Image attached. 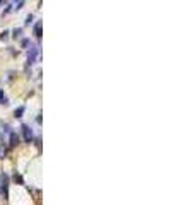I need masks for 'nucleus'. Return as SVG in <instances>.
<instances>
[{
    "mask_svg": "<svg viewBox=\"0 0 195 205\" xmlns=\"http://www.w3.org/2000/svg\"><path fill=\"white\" fill-rule=\"evenodd\" d=\"M34 36L40 40L41 38V20H38L36 22V26H34Z\"/></svg>",
    "mask_w": 195,
    "mask_h": 205,
    "instance_id": "39448f33",
    "label": "nucleus"
},
{
    "mask_svg": "<svg viewBox=\"0 0 195 205\" xmlns=\"http://www.w3.org/2000/svg\"><path fill=\"white\" fill-rule=\"evenodd\" d=\"M29 43H31V40H29V38H26V40H22L21 45H22V48H28V46H29Z\"/></svg>",
    "mask_w": 195,
    "mask_h": 205,
    "instance_id": "9b49d317",
    "label": "nucleus"
},
{
    "mask_svg": "<svg viewBox=\"0 0 195 205\" xmlns=\"http://www.w3.org/2000/svg\"><path fill=\"white\" fill-rule=\"evenodd\" d=\"M36 147H38V149H41V140H40V137L36 138Z\"/></svg>",
    "mask_w": 195,
    "mask_h": 205,
    "instance_id": "2eb2a0df",
    "label": "nucleus"
},
{
    "mask_svg": "<svg viewBox=\"0 0 195 205\" xmlns=\"http://www.w3.org/2000/svg\"><path fill=\"white\" fill-rule=\"evenodd\" d=\"M2 195L7 200L9 198V176L7 174H2Z\"/></svg>",
    "mask_w": 195,
    "mask_h": 205,
    "instance_id": "7ed1b4c3",
    "label": "nucleus"
},
{
    "mask_svg": "<svg viewBox=\"0 0 195 205\" xmlns=\"http://www.w3.org/2000/svg\"><path fill=\"white\" fill-rule=\"evenodd\" d=\"M14 181H15V183H19V184H24V179H22V176H21V174H17V173L14 174Z\"/></svg>",
    "mask_w": 195,
    "mask_h": 205,
    "instance_id": "1a4fd4ad",
    "label": "nucleus"
},
{
    "mask_svg": "<svg viewBox=\"0 0 195 205\" xmlns=\"http://www.w3.org/2000/svg\"><path fill=\"white\" fill-rule=\"evenodd\" d=\"M2 2H4V0H0V4H2Z\"/></svg>",
    "mask_w": 195,
    "mask_h": 205,
    "instance_id": "dca6fc26",
    "label": "nucleus"
},
{
    "mask_svg": "<svg viewBox=\"0 0 195 205\" xmlns=\"http://www.w3.org/2000/svg\"><path fill=\"white\" fill-rule=\"evenodd\" d=\"M40 53H41L40 46H33V48H31V51H29V56H28V65H33V63H36L38 56H40Z\"/></svg>",
    "mask_w": 195,
    "mask_h": 205,
    "instance_id": "f257e3e1",
    "label": "nucleus"
},
{
    "mask_svg": "<svg viewBox=\"0 0 195 205\" xmlns=\"http://www.w3.org/2000/svg\"><path fill=\"white\" fill-rule=\"evenodd\" d=\"M22 36V29L19 27V29H14V34H12V38H15V40H19Z\"/></svg>",
    "mask_w": 195,
    "mask_h": 205,
    "instance_id": "6e6552de",
    "label": "nucleus"
},
{
    "mask_svg": "<svg viewBox=\"0 0 195 205\" xmlns=\"http://www.w3.org/2000/svg\"><path fill=\"white\" fill-rule=\"evenodd\" d=\"M24 111H26V106H19V108L14 111V115H15V118H21L22 115H24Z\"/></svg>",
    "mask_w": 195,
    "mask_h": 205,
    "instance_id": "423d86ee",
    "label": "nucleus"
},
{
    "mask_svg": "<svg viewBox=\"0 0 195 205\" xmlns=\"http://www.w3.org/2000/svg\"><path fill=\"white\" fill-rule=\"evenodd\" d=\"M33 19H34V17H33V14H29L28 17H26V26H29V24L33 22Z\"/></svg>",
    "mask_w": 195,
    "mask_h": 205,
    "instance_id": "f8f14e48",
    "label": "nucleus"
},
{
    "mask_svg": "<svg viewBox=\"0 0 195 205\" xmlns=\"http://www.w3.org/2000/svg\"><path fill=\"white\" fill-rule=\"evenodd\" d=\"M21 130H22V135H24V140L28 144H31L33 140H34V135H33V130L29 128L28 125H22L21 127Z\"/></svg>",
    "mask_w": 195,
    "mask_h": 205,
    "instance_id": "f03ea898",
    "label": "nucleus"
},
{
    "mask_svg": "<svg viewBox=\"0 0 195 205\" xmlns=\"http://www.w3.org/2000/svg\"><path fill=\"white\" fill-rule=\"evenodd\" d=\"M24 2H26V0H19V4H17V7H15V9H17V10H21L22 5H24Z\"/></svg>",
    "mask_w": 195,
    "mask_h": 205,
    "instance_id": "4468645a",
    "label": "nucleus"
},
{
    "mask_svg": "<svg viewBox=\"0 0 195 205\" xmlns=\"http://www.w3.org/2000/svg\"><path fill=\"white\" fill-rule=\"evenodd\" d=\"M9 135H10V147H15V145H19V144H21V137L17 135L15 132H10Z\"/></svg>",
    "mask_w": 195,
    "mask_h": 205,
    "instance_id": "20e7f679",
    "label": "nucleus"
},
{
    "mask_svg": "<svg viewBox=\"0 0 195 205\" xmlns=\"http://www.w3.org/2000/svg\"><path fill=\"white\" fill-rule=\"evenodd\" d=\"M2 128H4V133H10V132H12V128L9 127L7 123H2Z\"/></svg>",
    "mask_w": 195,
    "mask_h": 205,
    "instance_id": "9d476101",
    "label": "nucleus"
},
{
    "mask_svg": "<svg viewBox=\"0 0 195 205\" xmlns=\"http://www.w3.org/2000/svg\"><path fill=\"white\" fill-rule=\"evenodd\" d=\"M7 36H9V31H4V33L0 34V40H7Z\"/></svg>",
    "mask_w": 195,
    "mask_h": 205,
    "instance_id": "ddd939ff",
    "label": "nucleus"
},
{
    "mask_svg": "<svg viewBox=\"0 0 195 205\" xmlns=\"http://www.w3.org/2000/svg\"><path fill=\"white\" fill-rule=\"evenodd\" d=\"M0 104H5V106H7V104H9V99H7V96L4 94V91H2V89H0Z\"/></svg>",
    "mask_w": 195,
    "mask_h": 205,
    "instance_id": "0eeeda50",
    "label": "nucleus"
}]
</instances>
